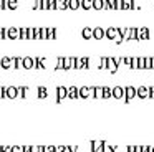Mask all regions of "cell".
<instances>
[{"label": "cell", "mask_w": 154, "mask_h": 152, "mask_svg": "<svg viewBox=\"0 0 154 152\" xmlns=\"http://www.w3.org/2000/svg\"><path fill=\"white\" fill-rule=\"evenodd\" d=\"M136 40L137 41H141V40H149V28L147 26L136 28Z\"/></svg>", "instance_id": "cell-1"}, {"label": "cell", "mask_w": 154, "mask_h": 152, "mask_svg": "<svg viewBox=\"0 0 154 152\" xmlns=\"http://www.w3.org/2000/svg\"><path fill=\"white\" fill-rule=\"evenodd\" d=\"M133 98H136V88L134 86H126L124 88V102H129Z\"/></svg>", "instance_id": "cell-2"}, {"label": "cell", "mask_w": 154, "mask_h": 152, "mask_svg": "<svg viewBox=\"0 0 154 152\" xmlns=\"http://www.w3.org/2000/svg\"><path fill=\"white\" fill-rule=\"evenodd\" d=\"M90 68V58L83 56V58H76V65H75V69H88Z\"/></svg>", "instance_id": "cell-3"}, {"label": "cell", "mask_w": 154, "mask_h": 152, "mask_svg": "<svg viewBox=\"0 0 154 152\" xmlns=\"http://www.w3.org/2000/svg\"><path fill=\"white\" fill-rule=\"evenodd\" d=\"M7 38L8 40H20V28H17V26L7 28Z\"/></svg>", "instance_id": "cell-4"}, {"label": "cell", "mask_w": 154, "mask_h": 152, "mask_svg": "<svg viewBox=\"0 0 154 152\" xmlns=\"http://www.w3.org/2000/svg\"><path fill=\"white\" fill-rule=\"evenodd\" d=\"M75 65H76V58L75 56L63 58V69H75Z\"/></svg>", "instance_id": "cell-5"}, {"label": "cell", "mask_w": 154, "mask_h": 152, "mask_svg": "<svg viewBox=\"0 0 154 152\" xmlns=\"http://www.w3.org/2000/svg\"><path fill=\"white\" fill-rule=\"evenodd\" d=\"M118 35H119V32H118V28H116V26H109V28H106V30H104V38L114 40Z\"/></svg>", "instance_id": "cell-6"}, {"label": "cell", "mask_w": 154, "mask_h": 152, "mask_svg": "<svg viewBox=\"0 0 154 152\" xmlns=\"http://www.w3.org/2000/svg\"><path fill=\"white\" fill-rule=\"evenodd\" d=\"M111 98L123 99L124 98V88H121V86H114V88L111 89Z\"/></svg>", "instance_id": "cell-7"}, {"label": "cell", "mask_w": 154, "mask_h": 152, "mask_svg": "<svg viewBox=\"0 0 154 152\" xmlns=\"http://www.w3.org/2000/svg\"><path fill=\"white\" fill-rule=\"evenodd\" d=\"M33 65H35V58H32V56H25V58H22V68L32 69Z\"/></svg>", "instance_id": "cell-8"}, {"label": "cell", "mask_w": 154, "mask_h": 152, "mask_svg": "<svg viewBox=\"0 0 154 152\" xmlns=\"http://www.w3.org/2000/svg\"><path fill=\"white\" fill-rule=\"evenodd\" d=\"M136 96L141 98V99L149 98V88H146V86H139V88L136 89Z\"/></svg>", "instance_id": "cell-9"}, {"label": "cell", "mask_w": 154, "mask_h": 152, "mask_svg": "<svg viewBox=\"0 0 154 152\" xmlns=\"http://www.w3.org/2000/svg\"><path fill=\"white\" fill-rule=\"evenodd\" d=\"M5 98H10V99L18 98L17 88H15V86H8V88H5Z\"/></svg>", "instance_id": "cell-10"}, {"label": "cell", "mask_w": 154, "mask_h": 152, "mask_svg": "<svg viewBox=\"0 0 154 152\" xmlns=\"http://www.w3.org/2000/svg\"><path fill=\"white\" fill-rule=\"evenodd\" d=\"M66 98V88L65 86H58L57 88V102H61Z\"/></svg>", "instance_id": "cell-11"}, {"label": "cell", "mask_w": 154, "mask_h": 152, "mask_svg": "<svg viewBox=\"0 0 154 152\" xmlns=\"http://www.w3.org/2000/svg\"><path fill=\"white\" fill-rule=\"evenodd\" d=\"M106 69H109V73H111V74H114V73L118 71V65H116V61H114V58H108Z\"/></svg>", "instance_id": "cell-12"}, {"label": "cell", "mask_w": 154, "mask_h": 152, "mask_svg": "<svg viewBox=\"0 0 154 152\" xmlns=\"http://www.w3.org/2000/svg\"><path fill=\"white\" fill-rule=\"evenodd\" d=\"M66 98H70V99H76L78 98V88L76 86H70V88H66Z\"/></svg>", "instance_id": "cell-13"}, {"label": "cell", "mask_w": 154, "mask_h": 152, "mask_svg": "<svg viewBox=\"0 0 154 152\" xmlns=\"http://www.w3.org/2000/svg\"><path fill=\"white\" fill-rule=\"evenodd\" d=\"M17 93H18V98H28L30 96V88L28 86H20V88H17Z\"/></svg>", "instance_id": "cell-14"}, {"label": "cell", "mask_w": 154, "mask_h": 152, "mask_svg": "<svg viewBox=\"0 0 154 152\" xmlns=\"http://www.w3.org/2000/svg\"><path fill=\"white\" fill-rule=\"evenodd\" d=\"M81 36H83V40H91L93 38V28L85 26V28L81 30Z\"/></svg>", "instance_id": "cell-15"}, {"label": "cell", "mask_w": 154, "mask_h": 152, "mask_svg": "<svg viewBox=\"0 0 154 152\" xmlns=\"http://www.w3.org/2000/svg\"><path fill=\"white\" fill-rule=\"evenodd\" d=\"M93 38H96V40H103L104 38V30L101 28V26L93 28Z\"/></svg>", "instance_id": "cell-16"}, {"label": "cell", "mask_w": 154, "mask_h": 152, "mask_svg": "<svg viewBox=\"0 0 154 152\" xmlns=\"http://www.w3.org/2000/svg\"><path fill=\"white\" fill-rule=\"evenodd\" d=\"M78 98H90V89H88V86H83V88H78Z\"/></svg>", "instance_id": "cell-17"}, {"label": "cell", "mask_w": 154, "mask_h": 152, "mask_svg": "<svg viewBox=\"0 0 154 152\" xmlns=\"http://www.w3.org/2000/svg\"><path fill=\"white\" fill-rule=\"evenodd\" d=\"M0 68L10 69V58H8V56H2V58H0Z\"/></svg>", "instance_id": "cell-18"}, {"label": "cell", "mask_w": 154, "mask_h": 152, "mask_svg": "<svg viewBox=\"0 0 154 152\" xmlns=\"http://www.w3.org/2000/svg\"><path fill=\"white\" fill-rule=\"evenodd\" d=\"M80 8L91 10L93 8V0H80Z\"/></svg>", "instance_id": "cell-19"}, {"label": "cell", "mask_w": 154, "mask_h": 152, "mask_svg": "<svg viewBox=\"0 0 154 152\" xmlns=\"http://www.w3.org/2000/svg\"><path fill=\"white\" fill-rule=\"evenodd\" d=\"M154 68V58L144 56V69H152Z\"/></svg>", "instance_id": "cell-20"}, {"label": "cell", "mask_w": 154, "mask_h": 152, "mask_svg": "<svg viewBox=\"0 0 154 152\" xmlns=\"http://www.w3.org/2000/svg\"><path fill=\"white\" fill-rule=\"evenodd\" d=\"M57 10H68V0H55Z\"/></svg>", "instance_id": "cell-21"}, {"label": "cell", "mask_w": 154, "mask_h": 152, "mask_svg": "<svg viewBox=\"0 0 154 152\" xmlns=\"http://www.w3.org/2000/svg\"><path fill=\"white\" fill-rule=\"evenodd\" d=\"M55 38H57V28L48 26L47 28V40H55Z\"/></svg>", "instance_id": "cell-22"}, {"label": "cell", "mask_w": 154, "mask_h": 152, "mask_svg": "<svg viewBox=\"0 0 154 152\" xmlns=\"http://www.w3.org/2000/svg\"><path fill=\"white\" fill-rule=\"evenodd\" d=\"M18 8V0H7V10H17Z\"/></svg>", "instance_id": "cell-23"}, {"label": "cell", "mask_w": 154, "mask_h": 152, "mask_svg": "<svg viewBox=\"0 0 154 152\" xmlns=\"http://www.w3.org/2000/svg\"><path fill=\"white\" fill-rule=\"evenodd\" d=\"M68 8L70 10H78L80 8V0H68Z\"/></svg>", "instance_id": "cell-24"}, {"label": "cell", "mask_w": 154, "mask_h": 152, "mask_svg": "<svg viewBox=\"0 0 154 152\" xmlns=\"http://www.w3.org/2000/svg\"><path fill=\"white\" fill-rule=\"evenodd\" d=\"M90 144H91V152H96V149H100L104 142L103 141H91Z\"/></svg>", "instance_id": "cell-25"}, {"label": "cell", "mask_w": 154, "mask_h": 152, "mask_svg": "<svg viewBox=\"0 0 154 152\" xmlns=\"http://www.w3.org/2000/svg\"><path fill=\"white\" fill-rule=\"evenodd\" d=\"M47 96H48V89L45 88V86H40V88H38V98L43 99V98H47Z\"/></svg>", "instance_id": "cell-26"}, {"label": "cell", "mask_w": 154, "mask_h": 152, "mask_svg": "<svg viewBox=\"0 0 154 152\" xmlns=\"http://www.w3.org/2000/svg\"><path fill=\"white\" fill-rule=\"evenodd\" d=\"M103 10H113V0H103Z\"/></svg>", "instance_id": "cell-27"}, {"label": "cell", "mask_w": 154, "mask_h": 152, "mask_svg": "<svg viewBox=\"0 0 154 152\" xmlns=\"http://www.w3.org/2000/svg\"><path fill=\"white\" fill-rule=\"evenodd\" d=\"M129 68H131V69H137V56H131Z\"/></svg>", "instance_id": "cell-28"}, {"label": "cell", "mask_w": 154, "mask_h": 152, "mask_svg": "<svg viewBox=\"0 0 154 152\" xmlns=\"http://www.w3.org/2000/svg\"><path fill=\"white\" fill-rule=\"evenodd\" d=\"M101 98H104V99H109L111 98V88H108V86H104L103 88V96Z\"/></svg>", "instance_id": "cell-29"}, {"label": "cell", "mask_w": 154, "mask_h": 152, "mask_svg": "<svg viewBox=\"0 0 154 152\" xmlns=\"http://www.w3.org/2000/svg\"><path fill=\"white\" fill-rule=\"evenodd\" d=\"M93 8L94 10H103V0H93Z\"/></svg>", "instance_id": "cell-30"}, {"label": "cell", "mask_w": 154, "mask_h": 152, "mask_svg": "<svg viewBox=\"0 0 154 152\" xmlns=\"http://www.w3.org/2000/svg\"><path fill=\"white\" fill-rule=\"evenodd\" d=\"M103 96V88L101 86H96L94 88V98H101Z\"/></svg>", "instance_id": "cell-31"}, {"label": "cell", "mask_w": 154, "mask_h": 152, "mask_svg": "<svg viewBox=\"0 0 154 152\" xmlns=\"http://www.w3.org/2000/svg\"><path fill=\"white\" fill-rule=\"evenodd\" d=\"M27 38L28 40H35V30L33 28H27Z\"/></svg>", "instance_id": "cell-32"}, {"label": "cell", "mask_w": 154, "mask_h": 152, "mask_svg": "<svg viewBox=\"0 0 154 152\" xmlns=\"http://www.w3.org/2000/svg\"><path fill=\"white\" fill-rule=\"evenodd\" d=\"M106 65H108V56H103L100 63V69H106Z\"/></svg>", "instance_id": "cell-33"}, {"label": "cell", "mask_w": 154, "mask_h": 152, "mask_svg": "<svg viewBox=\"0 0 154 152\" xmlns=\"http://www.w3.org/2000/svg\"><path fill=\"white\" fill-rule=\"evenodd\" d=\"M137 69H144V56L137 58Z\"/></svg>", "instance_id": "cell-34"}, {"label": "cell", "mask_w": 154, "mask_h": 152, "mask_svg": "<svg viewBox=\"0 0 154 152\" xmlns=\"http://www.w3.org/2000/svg\"><path fill=\"white\" fill-rule=\"evenodd\" d=\"M57 69H63V56H60V58L57 59V66H55Z\"/></svg>", "instance_id": "cell-35"}, {"label": "cell", "mask_w": 154, "mask_h": 152, "mask_svg": "<svg viewBox=\"0 0 154 152\" xmlns=\"http://www.w3.org/2000/svg\"><path fill=\"white\" fill-rule=\"evenodd\" d=\"M113 10H121V0H113Z\"/></svg>", "instance_id": "cell-36"}, {"label": "cell", "mask_w": 154, "mask_h": 152, "mask_svg": "<svg viewBox=\"0 0 154 152\" xmlns=\"http://www.w3.org/2000/svg\"><path fill=\"white\" fill-rule=\"evenodd\" d=\"M20 40H28L27 38V28H20Z\"/></svg>", "instance_id": "cell-37"}, {"label": "cell", "mask_w": 154, "mask_h": 152, "mask_svg": "<svg viewBox=\"0 0 154 152\" xmlns=\"http://www.w3.org/2000/svg\"><path fill=\"white\" fill-rule=\"evenodd\" d=\"M4 38H7V28L0 26V40H4Z\"/></svg>", "instance_id": "cell-38"}, {"label": "cell", "mask_w": 154, "mask_h": 152, "mask_svg": "<svg viewBox=\"0 0 154 152\" xmlns=\"http://www.w3.org/2000/svg\"><path fill=\"white\" fill-rule=\"evenodd\" d=\"M33 10H42V0H35V3H33Z\"/></svg>", "instance_id": "cell-39"}, {"label": "cell", "mask_w": 154, "mask_h": 152, "mask_svg": "<svg viewBox=\"0 0 154 152\" xmlns=\"http://www.w3.org/2000/svg\"><path fill=\"white\" fill-rule=\"evenodd\" d=\"M10 152H22V145H10Z\"/></svg>", "instance_id": "cell-40"}, {"label": "cell", "mask_w": 154, "mask_h": 152, "mask_svg": "<svg viewBox=\"0 0 154 152\" xmlns=\"http://www.w3.org/2000/svg\"><path fill=\"white\" fill-rule=\"evenodd\" d=\"M43 152H55V145H43Z\"/></svg>", "instance_id": "cell-41"}, {"label": "cell", "mask_w": 154, "mask_h": 152, "mask_svg": "<svg viewBox=\"0 0 154 152\" xmlns=\"http://www.w3.org/2000/svg\"><path fill=\"white\" fill-rule=\"evenodd\" d=\"M129 40H136V28L131 26V33H129Z\"/></svg>", "instance_id": "cell-42"}, {"label": "cell", "mask_w": 154, "mask_h": 152, "mask_svg": "<svg viewBox=\"0 0 154 152\" xmlns=\"http://www.w3.org/2000/svg\"><path fill=\"white\" fill-rule=\"evenodd\" d=\"M15 68H22V56L15 58Z\"/></svg>", "instance_id": "cell-43"}, {"label": "cell", "mask_w": 154, "mask_h": 152, "mask_svg": "<svg viewBox=\"0 0 154 152\" xmlns=\"http://www.w3.org/2000/svg\"><path fill=\"white\" fill-rule=\"evenodd\" d=\"M48 10H57V5H55V0H48Z\"/></svg>", "instance_id": "cell-44"}, {"label": "cell", "mask_w": 154, "mask_h": 152, "mask_svg": "<svg viewBox=\"0 0 154 152\" xmlns=\"http://www.w3.org/2000/svg\"><path fill=\"white\" fill-rule=\"evenodd\" d=\"M35 30V40H42V35H40V26H37Z\"/></svg>", "instance_id": "cell-45"}, {"label": "cell", "mask_w": 154, "mask_h": 152, "mask_svg": "<svg viewBox=\"0 0 154 152\" xmlns=\"http://www.w3.org/2000/svg\"><path fill=\"white\" fill-rule=\"evenodd\" d=\"M42 10H48V0H42Z\"/></svg>", "instance_id": "cell-46"}, {"label": "cell", "mask_w": 154, "mask_h": 152, "mask_svg": "<svg viewBox=\"0 0 154 152\" xmlns=\"http://www.w3.org/2000/svg\"><path fill=\"white\" fill-rule=\"evenodd\" d=\"M55 152H65V145H55Z\"/></svg>", "instance_id": "cell-47"}, {"label": "cell", "mask_w": 154, "mask_h": 152, "mask_svg": "<svg viewBox=\"0 0 154 152\" xmlns=\"http://www.w3.org/2000/svg\"><path fill=\"white\" fill-rule=\"evenodd\" d=\"M30 152H40V145H30Z\"/></svg>", "instance_id": "cell-48"}, {"label": "cell", "mask_w": 154, "mask_h": 152, "mask_svg": "<svg viewBox=\"0 0 154 152\" xmlns=\"http://www.w3.org/2000/svg\"><path fill=\"white\" fill-rule=\"evenodd\" d=\"M0 10H7V0H2L0 2Z\"/></svg>", "instance_id": "cell-49"}, {"label": "cell", "mask_w": 154, "mask_h": 152, "mask_svg": "<svg viewBox=\"0 0 154 152\" xmlns=\"http://www.w3.org/2000/svg\"><path fill=\"white\" fill-rule=\"evenodd\" d=\"M4 98H5V88L0 86V99H4Z\"/></svg>", "instance_id": "cell-50"}, {"label": "cell", "mask_w": 154, "mask_h": 152, "mask_svg": "<svg viewBox=\"0 0 154 152\" xmlns=\"http://www.w3.org/2000/svg\"><path fill=\"white\" fill-rule=\"evenodd\" d=\"M90 89V98H94V86H88Z\"/></svg>", "instance_id": "cell-51"}, {"label": "cell", "mask_w": 154, "mask_h": 152, "mask_svg": "<svg viewBox=\"0 0 154 152\" xmlns=\"http://www.w3.org/2000/svg\"><path fill=\"white\" fill-rule=\"evenodd\" d=\"M141 152H151L149 150V145H141Z\"/></svg>", "instance_id": "cell-52"}, {"label": "cell", "mask_w": 154, "mask_h": 152, "mask_svg": "<svg viewBox=\"0 0 154 152\" xmlns=\"http://www.w3.org/2000/svg\"><path fill=\"white\" fill-rule=\"evenodd\" d=\"M149 98H154V86L149 88Z\"/></svg>", "instance_id": "cell-53"}, {"label": "cell", "mask_w": 154, "mask_h": 152, "mask_svg": "<svg viewBox=\"0 0 154 152\" xmlns=\"http://www.w3.org/2000/svg\"><path fill=\"white\" fill-rule=\"evenodd\" d=\"M128 152H134V145H128Z\"/></svg>", "instance_id": "cell-54"}, {"label": "cell", "mask_w": 154, "mask_h": 152, "mask_svg": "<svg viewBox=\"0 0 154 152\" xmlns=\"http://www.w3.org/2000/svg\"><path fill=\"white\" fill-rule=\"evenodd\" d=\"M4 152H10V145H4Z\"/></svg>", "instance_id": "cell-55"}, {"label": "cell", "mask_w": 154, "mask_h": 152, "mask_svg": "<svg viewBox=\"0 0 154 152\" xmlns=\"http://www.w3.org/2000/svg\"><path fill=\"white\" fill-rule=\"evenodd\" d=\"M149 150H151V152H154V145H152V147H149Z\"/></svg>", "instance_id": "cell-56"}, {"label": "cell", "mask_w": 154, "mask_h": 152, "mask_svg": "<svg viewBox=\"0 0 154 152\" xmlns=\"http://www.w3.org/2000/svg\"><path fill=\"white\" fill-rule=\"evenodd\" d=\"M0 2H2V0H0Z\"/></svg>", "instance_id": "cell-57"}]
</instances>
